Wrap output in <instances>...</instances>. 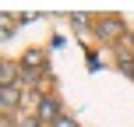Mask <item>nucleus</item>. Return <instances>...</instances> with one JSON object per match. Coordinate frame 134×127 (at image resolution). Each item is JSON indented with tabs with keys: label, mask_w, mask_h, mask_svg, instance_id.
I'll list each match as a JSON object with an SVG mask.
<instances>
[{
	"label": "nucleus",
	"mask_w": 134,
	"mask_h": 127,
	"mask_svg": "<svg viewBox=\"0 0 134 127\" xmlns=\"http://www.w3.org/2000/svg\"><path fill=\"white\" fill-rule=\"evenodd\" d=\"M35 117H39L42 124H57L60 120V102L53 99V95H39V102H35Z\"/></svg>",
	"instance_id": "1"
},
{
	"label": "nucleus",
	"mask_w": 134,
	"mask_h": 127,
	"mask_svg": "<svg viewBox=\"0 0 134 127\" xmlns=\"http://www.w3.org/2000/svg\"><path fill=\"white\" fill-rule=\"evenodd\" d=\"M95 35H99V39H106V42H116V39L124 35V21H120V18H99Z\"/></svg>",
	"instance_id": "2"
},
{
	"label": "nucleus",
	"mask_w": 134,
	"mask_h": 127,
	"mask_svg": "<svg viewBox=\"0 0 134 127\" xmlns=\"http://www.w3.org/2000/svg\"><path fill=\"white\" fill-rule=\"evenodd\" d=\"M18 99H21V88L18 85H0V109H4V117L18 106Z\"/></svg>",
	"instance_id": "3"
},
{
	"label": "nucleus",
	"mask_w": 134,
	"mask_h": 127,
	"mask_svg": "<svg viewBox=\"0 0 134 127\" xmlns=\"http://www.w3.org/2000/svg\"><path fill=\"white\" fill-rule=\"evenodd\" d=\"M14 74H18V64H11V60L0 64V81L4 85H14Z\"/></svg>",
	"instance_id": "4"
},
{
	"label": "nucleus",
	"mask_w": 134,
	"mask_h": 127,
	"mask_svg": "<svg viewBox=\"0 0 134 127\" xmlns=\"http://www.w3.org/2000/svg\"><path fill=\"white\" fill-rule=\"evenodd\" d=\"M14 127H42L39 117H21V120H14Z\"/></svg>",
	"instance_id": "5"
},
{
	"label": "nucleus",
	"mask_w": 134,
	"mask_h": 127,
	"mask_svg": "<svg viewBox=\"0 0 134 127\" xmlns=\"http://www.w3.org/2000/svg\"><path fill=\"white\" fill-rule=\"evenodd\" d=\"M21 81H25V85H28V88H32V85H35V81H39V74H35V71H28V67H25V74H21Z\"/></svg>",
	"instance_id": "6"
},
{
	"label": "nucleus",
	"mask_w": 134,
	"mask_h": 127,
	"mask_svg": "<svg viewBox=\"0 0 134 127\" xmlns=\"http://www.w3.org/2000/svg\"><path fill=\"white\" fill-rule=\"evenodd\" d=\"M49 127H78V120H71V117H60L57 124H49Z\"/></svg>",
	"instance_id": "7"
},
{
	"label": "nucleus",
	"mask_w": 134,
	"mask_h": 127,
	"mask_svg": "<svg viewBox=\"0 0 134 127\" xmlns=\"http://www.w3.org/2000/svg\"><path fill=\"white\" fill-rule=\"evenodd\" d=\"M11 35H14V25H11V18L4 14V39H11Z\"/></svg>",
	"instance_id": "8"
},
{
	"label": "nucleus",
	"mask_w": 134,
	"mask_h": 127,
	"mask_svg": "<svg viewBox=\"0 0 134 127\" xmlns=\"http://www.w3.org/2000/svg\"><path fill=\"white\" fill-rule=\"evenodd\" d=\"M131 46H134V32H131Z\"/></svg>",
	"instance_id": "9"
}]
</instances>
